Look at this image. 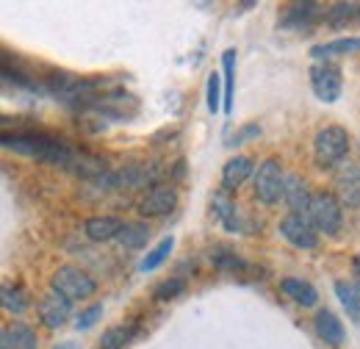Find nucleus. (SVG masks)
I'll use <instances>...</instances> for the list:
<instances>
[{"label":"nucleus","instance_id":"nucleus-1","mask_svg":"<svg viewBox=\"0 0 360 349\" xmlns=\"http://www.w3.org/2000/svg\"><path fill=\"white\" fill-rule=\"evenodd\" d=\"M3 147L6 150H14L20 156H28V158H37L42 164L50 167H61L67 172L81 174L86 180H97L108 172L105 170V161L94 158L89 153L72 147L67 139L56 136V133L47 131H34V128H22V131H3Z\"/></svg>","mask_w":360,"mask_h":349},{"label":"nucleus","instance_id":"nucleus-2","mask_svg":"<svg viewBox=\"0 0 360 349\" xmlns=\"http://www.w3.org/2000/svg\"><path fill=\"white\" fill-rule=\"evenodd\" d=\"M352 147L349 131L341 125H324L314 136V161L319 170H335L341 161H347Z\"/></svg>","mask_w":360,"mask_h":349},{"label":"nucleus","instance_id":"nucleus-3","mask_svg":"<svg viewBox=\"0 0 360 349\" xmlns=\"http://www.w3.org/2000/svg\"><path fill=\"white\" fill-rule=\"evenodd\" d=\"M50 291L67 297L70 303H86L97 294V280L81 266H58L50 277Z\"/></svg>","mask_w":360,"mask_h":349},{"label":"nucleus","instance_id":"nucleus-4","mask_svg":"<svg viewBox=\"0 0 360 349\" xmlns=\"http://www.w3.org/2000/svg\"><path fill=\"white\" fill-rule=\"evenodd\" d=\"M285 180L288 174L283 172V164L280 158H264L255 170V177H252V194L261 205H277L285 194Z\"/></svg>","mask_w":360,"mask_h":349},{"label":"nucleus","instance_id":"nucleus-5","mask_svg":"<svg viewBox=\"0 0 360 349\" xmlns=\"http://www.w3.org/2000/svg\"><path fill=\"white\" fill-rule=\"evenodd\" d=\"M308 219L324 236H338L344 230V203L333 191H316L314 203L308 208Z\"/></svg>","mask_w":360,"mask_h":349},{"label":"nucleus","instance_id":"nucleus-6","mask_svg":"<svg viewBox=\"0 0 360 349\" xmlns=\"http://www.w3.org/2000/svg\"><path fill=\"white\" fill-rule=\"evenodd\" d=\"M180 203V194L175 186L169 183H161V186H153L141 194L136 211L141 214L144 219H161V217H169Z\"/></svg>","mask_w":360,"mask_h":349},{"label":"nucleus","instance_id":"nucleus-7","mask_svg":"<svg viewBox=\"0 0 360 349\" xmlns=\"http://www.w3.org/2000/svg\"><path fill=\"white\" fill-rule=\"evenodd\" d=\"M311 89L321 103H335L344 91V75H341V67L333 64V61H316L311 67Z\"/></svg>","mask_w":360,"mask_h":349},{"label":"nucleus","instance_id":"nucleus-8","mask_svg":"<svg viewBox=\"0 0 360 349\" xmlns=\"http://www.w3.org/2000/svg\"><path fill=\"white\" fill-rule=\"evenodd\" d=\"M280 236L297 247V250H316L319 247V230L314 227V222L308 219V214H285L277 224Z\"/></svg>","mask_w":360,"mask_h":349},{"label":"nucleus","instance_id":"nucleus-9","mask_svg":"<svg viewBox=\"0 0 360 349\" xmlns=\"http://www.w3.org/2000/svg\"><path fill=\"white\" fill-rule=\"evenodd\" d=\"M211 205H214V214L222 222V227H225L227 233H252V230H250V222L241 214V208L236 205V200L230 197V191L219 189V191L214 194Z\"/></svg>","mask_w":360,"mask_h":349},{"label":"nucleus","instance_id":"nucleus-10","mask_svg":"<svg viewBox=\"0 0 360 349\" xmlns=\"http://www.w3.org/2000/svg\"><path fill=\"white\" fill-rule=\"evenodd\" d=\"M37 313H39V322L45 324L47 330H58L72 316V303L67 297L56 294V291H47L45 297L39 300V305H37Z\"/></svg>","mask_w":360,"mask_h":349},{"label":"nucleus","instance_id":"nucleus-11","mask_svg":"<svg viewBox=\"0 0 360 349\" xmlns=\"http://www.w3.org/2000/svg\"><path fill=\"white\" fill-rule=\"evenodd\" d=\"M335 194L344 208H360V164H347L335 174Z\"/></svg>","mask_w":360,"mask_h":349},{"label":"nucleus","instance_id":"nucleus-12","mask_svg":"<svg viewBox=\"0 0 360 349\" xmlns=\"http://www.w3.org/2000/svg\"><path fill=\"white\" fill-rule=\"evenodd\" d=\"M255 161L250 158V156H233L230 161H227L225 167H222V189L225 191H236L238 186H244L250 177H255Z\"/></svg>","mask_w":360,"mask_h":349},{"label":"nucleus","instance_id":"nucleus-13","mask_svg":"<svg viewBox=\"0 0 360 349\" xmlns=\"http://www.w3.org/2000/svg\"><path fill=\"white\" fill-rule=\"evenodd\" d=\"M0 349H39V336L25 322H11L0 333Z\"/></svg>","mask_w":360,"mask_h":349},{"label":"nucleus","instance_id":"nucleus-14","mask_svg":"<svg viewBox=\"0 0 360 349\" xmlns=\"http://www.w3.org/2000/svg\"><path fill=\"white\" fill-rule=\"evenodd\" d=\"M314 327H316L319 341H324L327 347H341V344H344V338H347L344 322H341V319H338L333 310H327V307H321V310L316 313Z\"/></svg>","mask_w":360,"mask_h":349},{"label":"nucleus","instance_id":"nucleus-15","mask_svg":"<svg viewBox=\"0 0 360 349\" xmlns=\"http://www.w3.org/2000/svg\"><path fill=\"white\" fill-rule=\"evenodd\" d=\"M283 203L291 208V214H308V208L314 203V191L308 189V180L300 174H288Z\"/></svg>","mask_w":360,"mask_h":349},{"label":"nucleus","instance_id":"nucleus-16","mask_svg":"<svg viewBox=\"0 0 360 349\" xmlns=\"http://www.w3.org/2000/svg\"><path fill=\"white\" fill-rule=\"evenodd\" d=\"M125 222L120 217H89L84 222V233L89 241L105 244V241H117V236L122 233Z\"/></svg>","mask_w":360,"mask_h":349},{"label":"nucleus","instance_id":"nucleus-17","mask_svg":"<svg viewBox=\"0 0 360 349\" xmlns=\"http://www.w3.org/2000/svg\"><path fill=\"white\" fill-rule=\"evenodd\" d=\"M319 17V3H294L280 20V28L285 31H308Z\"/></svg>","mask_w":360,"mask_h":349},{"label":"nucleus","instance_id":"nucleus-18","mask_svg":"<svg viewBox=\"0 0 360 349\" xmlns=\"http://www.w3.org/2000/svg\"><path fill=\"white\" fill-rule=\"evenodd\" d=\"M280 291L285 297H291L297 305L302 307H316L319 305V291H316L314 283L302 280V277H283L280 280Z\"/></svg>","mask_w":360,"mask_h":349},{"label":"nucleus","instance_id":"nucleus-19","mask_svg":"<svg viewBox=\"0 0 360 349\" xmlns=\"http://www.w3.org/2000/svg\"><path fill=\"white\" fill-rule=\"evenodd\" d=\"M355 53H360V37H338V39H330V42L311 47V56L316 61H327V58H335V56H355Z\"/></svg>","mask_w":360,"mask_h":349},{"label":"nucleus","instance_id":"nucleus-20","mask_svg":"<svg viewBox=\"0 0 360 349\" xmlns=\"http://www.w3.org/2000/svg\"><path fill=\"white\" fill-rule=\"evenodd\" d=\"M147 241H150V224L139 222V219L125 222L122 233L117 236V244L125 247V250H141V247H147Z\"/></svg>","mask_w":360,"mask_h":349},{"label":"nucleus","instance_id":"nucleus-21","mask_svg":"<svg viewBox=\"0 0 360 349\" xmlns=\"http://www.w3.org/2000/svg\"><path fill=\"white\" fill-rule=\"evenodd\" d=\"M139 333V324H117V327H108L100 338V349H128V344L136 338Z\"/></svg>","mask_w":360,"mask_h":349},{"label":"nucleus","instance_id":"nucleus-22","mask_svg":"<svg viewBox=\"0 0 360 349\" xmlns=\"http://www.w3.org/2000/svg\"><path fill=\"white\" fill-rule=\"evenodd\" d=\"M211 263L219 269V272H227V274H241L250 269V263L244 258H238L230 247H211Z\"/></svg>","mask_w":360,"mask_h":349},{"label":"nucleus","instance_id":"nucleus-23","mask_svg":"<svg viewBox=\"0 0 360 349\" xmlns=\"http://www.w3.org/2000/svg\"><path fill=\"white\" fill-rule=\"evenodd\" d=\"M222 84H225V111L227 117L233 114V94H236V50L230 47L222 53Z\"/></svg>","mask_w":360,"mask_h":349},{"label":"nucleus","instance_id":"nucleus-24","mask_svg":"<svg viewBox=\"0 0 360 349\" xmlns=\"http://www.w3.org/2000/svg\"><path fill=\"white\" fill-rule=\"evenodd\" d=\"M335 297H338V303L344 305L347 316L360 324V291L358 288H355L352 283H347V280H335Z\"/></svg>","mask_w":360,"mask_h":349},{"label":"nucleus","instance_id":"nucleus-25","mask_svg":"<svg viewBox=\"0 0 360 349\" xmlns=\"http://www.w3.org/2000/svg\"><path fill=\"white\" fill-rule=\"evenodd\" d=\"M0 303H3V307H6L8 313L22 316V313L31 307V297H28V291H25L22 286H3Z\"/></svg>","mask_w":360,"mask_h":349},{"label":"nucleus","instance_id":"nucleus-26","mask_svg":"<svg viewBox=\"0 0 360 349\" xmlns=\"http://www.w3.org/2000/svg\"><path fill=\"white\" fill-rule=\"evenodd\" d=\"M175 250V239L172 236H167V239H161L144 258H141V263H139V272H155L161 263L169 258V253Z\"/></svg>","mask_w":360,"mask_h":349},{"label":"nucleus","instance_id":"nucleus-27","mask_svg":"<svg viewBox=\"0 0 360 349\" xmlns=\"http://www.w3.org/2000/svg\"><path fill=\"white\" fill-rule=\"evenodd\" d=\"M205 103L211 114H219L225 108V84H222V72H211L208 75V87H205Z\"/></svg>","mask_w":360,"mask_h":349},{"label":"nucleus","instance_id":"nucleus-28","mask_svg":"<svg viewBox=\"0 0 360 349\" xmlns=\"http://www.w3.org/2000/svg\"><path fill=\"white\" fill-rule=\"evenodd\" d=\"M183 291H186V280L178 277V274H172V277L161 280V283L153 288V297H155L158 303H169V300H175V297H183Z\"/></svg>","mask_w":360,"mask_h":349},{"label":"nucleus","instance_id":"nucleus-29","mask_svg":"<svg viewBox=\"0 0 360 349\" xmlns=\"http://www.w3.org/2000/svg\"><path fill=\"white\" fill-rule=\"evenodd\" d=\"M358 17H360L358 3H335V6L327 11V23H330L333 28H341V25H347V23L358 20Z\"/></svg>","mask_w":360,"mask_h":349},{"label":"nucleus","instance_id":"nucleus-30","mask_svg":"<svg viewBox=\"0 0 360 349\" xmlns=\"http://www.w3.org/2000/svg\"><path fill=\"white\" fill-rule=\"evenodd\" d=\"M100 316H103V305H100V303L84 307V310L75 316V330H89V327H94Z\"/></svg>","mask_w":360,"mask_h":349},{"label":"nucleus","instance_id":"nucleus-31","mask_svg":"<svg viewBox=\"0 0 360 349\" xmlns=\"http://www.w3.org/2000/svg\"><path fill=\"white\" fill-rule=\"evenodd\" d=\"M261 125L258 122H250V125H244V128H238V131L230 136V147H238V144H247V141H252V139H258L261 136Z\"/></svg>","mask_w":360,"mask_h":349},{"label":"nucleus","instance_id":"nucleus-32","mask_svg":"<svg viewBox=\"0 0 360 349\" xmlns=\"http://www.w3.org/2000/svg\"><path fill=\"white\" fill-rule=\"evenodd\" d=\"M355 274H358V291H360V258H355Z\"/></svg>","mask_w":360,"mask_h":349},{"label":"nucleus","instance_id":"nucleus-33","mask_svg":"<svg viewBox=\"0 0 360 349\" xmlns=\"http://www.w3.org/2000/svg\"><path fill=\"white\" fill-rule=\"evenodd\" d=\"M56 349H70V347H56Z\"/></svg>","mask_w":360,"mask_h":349}]
</instances>
